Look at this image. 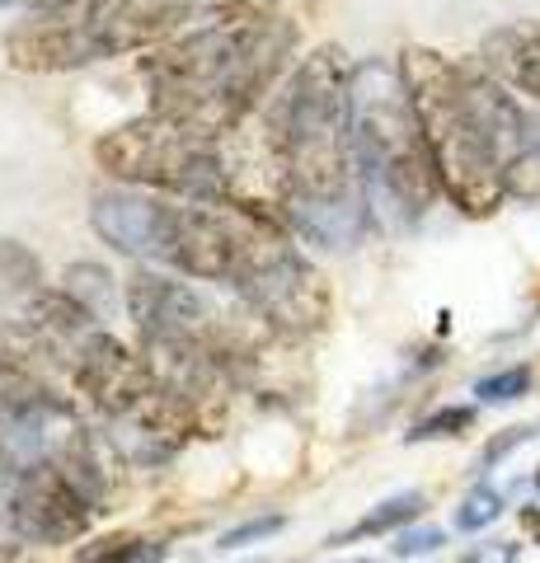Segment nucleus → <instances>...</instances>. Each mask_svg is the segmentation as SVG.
Instances as JSON below:
<instances>
[{
    "mask_svg": "<svg viewBox=\"0 0 540 563\" xmlns=\"http://www.w3.org/2000/svg\"><path fill=\"white\" fill-rule=\"evenodd\" d=\"M296 38L301 33L273 0H235L212 10V24L142 62L151 113L198 136L240 132V122L283 85Z\"/></svg>",
    "mask_w": 540,
    "mask_h": 563,
    "instance_id": "1",
    "label": "nucleus"
},
{
    "mask_svg": "<svg viewBox=\"0 0 540 563\" xmlns=\"http://www.w3.org/2000/svg\"><path fill=\"white\" fill-rule=\"evenodd\" d=\"M353 62L339 43L316 47L268 103V141L287 198L334 202L357 192L353 161Z\"/></svg>",
    "mask_w": 540,
    "mask_h": 563,
    "instance_id": "2",
    "label": "nucleus"
},
{
    "mask_svg": "<svg viewBox=\"0 0 540 563\" xmlns=\"http://www.w3.org/2000/svg\"><path fill=\"white\" fill-rule=\"evenodd\" d=\"M353 161L372 217L381 211V217L409 225L442 198L438 165L428 155L399 62L372 57L353 70Z\"/></svg>",
    "mask_w": 540,
    "mask_h": 563,
    "instance_id": "3",
    "label": "nucleus"
},
{
    "mask_svg": "<svg viewBox=\"0 0 540 563\" xmlns=\"http://www.w3.org/2000/svg\"><path fill=\"white\" fill-rule=\"evenodd\" d=\"M399 70H405V90L414 99L428 155L438 165L442 198H451V207L470 221L494 217L508 188H503V165L480 128L475 103H470L465 66L447 62L432 47H405Z\"/></svg>",
    "mask_w": 540,
    "mask_h": 563,
    "instance_id": "4",
    "label": "nucleus"
},
{
    "mask_svg": "<svg viewBox=\"0 0 540 563\" xmlns=\"http://www.w3.org/2000/svg\"><path fill=\"white\" fill-rule=\"evenodd\" d=\"M194 10L198 0H52L5 33V57L14 70L33 76L80 70L155 47Z\"/></svg>",
    "mask_w": 540,
    "mask_h": 563,
    "instance_id": "5",
    "label": "nucleus"
},
{
    "mask_svg": "<svg viewBox=\"0 0 540 563\" xmlns=\"http://www.w3.org/2000/svg\"><path fill=\"white\" fill-rule=\"evenodd\" d=\"M95 161L118 184L169 192L179 202H250L245 165L231 136H198L155 113L103 132Z\"/></svg>",
    "mask_w": 540,
    "mask_h": 563,
    "instance_id": "6",
    "label": "nucleus"
},
{
    "mask_svg": "<svg viewBox=\"0 0 540 563\" xmlns=\"http://www.w3.org/2000/svg\"><path fill=\"white\" fill-rule=\"evenodd\" d=\"M231 287L245 296L250 314H258L268 329L287 333V339H310L334 314L329 282L291 244V225L264 207H245V217H240V254Z\"/></svg>",
    "mask_w": 540,
    "mask_h": 563,
    "instance_id": "7",
    "label": "nucleus"
},
{
    "mask_svg": "<svg viewBox=\"0 0 540 563\" xmlns=\"http://www.w3.org/2000/svg\"><path fill=\"white\" fill-rule=\"evenodd\" d=\"M99 507L57 461H33L14 484V526L24 544H71L95 526Z\"/></svg>",
    "mask_w": 540,
    "mask_h": 563,
    "instance_id": "8",
    "label": "nucleus"
},
{
    "mask_svg": "<svg viewBox=\"0 0 540 563\" xmlns=\"http://www.w3.org/2000/svg\"><path fill=\"white\" fill-rule=\"evenodd\" d=\"M174 211H179V202L123 184V188H99L90 198V225L118 254L165 263L174 240Z\"/></svg>",
    "mask_w": 540,
    "mask_h": 563,
    "instance_id": "9",
    "label": "nucleus"
},
{
    "mask_svg": "<svg viewBox=\"0 0 540 563\" xmlns=\"http://www.w3.org/2000/svg\"><path fill=\"white\" fill-rule=\"evenodd\" d=\"M128 314L136 324L142 347H169V343H198L217 329L212 310L202 296L179 277L165 273H136L128 282Z\"/></svg>",
    "mask_w": 540,
    "mask_h": 563,
    "instance_id": "10",
    "label": "nucleus"
},
{
    "mask_svg": "<svg viewBox=\"0 0 540 563\" xmlns=\"http://www.w3.org/2000/svg\"><path fill=\"white\" fill-rule=\"evenodd\" d=\"M66 376H71L76 395L90 399L103 418L132 413L136 404L155 390V376H151L146 357H142V352H132L128 343H118L109 329L95 333V343L80 352L76 366Z\"/></svg>",
    "mask_w": 540,
    "mask_h": 563,
    "instance_id": "11",
    "label": "nucleus"
},
{
    "mask_svg": "<svg viewBox=\"0 0 540 563\" xmlns=\"http://www.w3.org/2000/svg\"><path fill=\"white\" fill-rule=\"evenodd\" d=\"M283 221L291 225V235H301L310 244H324V250H353L372 225V202L362 198V188L348 192V198H334V202L287 198Z\"/></svg>",
    "mask_w": 540,
    "mask_h": 563,
    "instance_id": "12",
    "label": "nucleus"
},
{
    "mask_svg": "<svg viewBox=\"0 0 540 563\" xmlns=\"http://www.w3.org/2000/svg\"><path fill=\"white\" fill-rule=\"evenodd\" d=\"M480 66L498 76L508 90L531 95L540 103V24L536 20H517L494 29L480 47Z\"/></svg>",
    "mask_w": 540,
    "mask_h": 563,
    "instance_id": "13",
    "label": "nucleus"
},
{
    "mask_svg": "<svg viewBox=\"0 0 540 563\" xmlns=\"http://www.w3.org/2000/svg\"><path fill=\"white\" fill-rule=\"evenodd\" d=\"M423 507H428V498L418 488H409V493H395V498H386V503H376L367 517L362 521H353L348 531H339L329 544H353V540H372V536H390V531H405L409 521H418L423 517Z\"/></svg>",
    "mask_w": 540,
    "mask_h": 563,
    "instance_id": "14",
    "label": "nucleus"
},
{
    "mask_svg": "<svg viewBox=\"0 0 540 563\" xmlns=\"http://www.w3.org/2000/svg\"><path fill=\"white\" fill-rule=\"evenodd\" d=\"M43 287V258L20 240L0 235V301H33Z\"/></svg>",
    "mask_w": 540,
    "mask_h": 563,
    "instance_id": "15",
    "label": "nucleus"
},
{
    "mask_svg": "<svg viewBox=\"0 0 540 563\" xmlns=\"http://www.w3.org/2000/svg\"><path fill=\"white\" fill-rule=\"evenodd\" d=\"M62 291L71 296V301H80L99 324L109 320L113 306H118L113 301V273L103 268V263H71L66 277H62Z\"/></svg>",
    "mask_w": 540,
    "mask_h": 563,
    "instance_id": "16",
    "label": "nucleus"
},
{
    "mask_svg": "<svg viewBox=\"0 0 540 563\" xmlns=\"http://www.w3.org/2000/svg\"><path fill=\"white\" fill-rule=\"evenodd\" d=\"M76 563H165V544L142 536H103L95 544H85Z\"/></svg>",
    "mask_w": 540,
    "mask_h": 563,
    "instance_id": "17",
    "label": "nucleus"
},
{
    "mask_svg": "<svg viewBox=\"0 0 540 563\" xmlns=\"http://www.w3.org/2000/svg\"><path fill=\"white\" fill-rule=\"evenodd\" d=\"M475 404H447V409L428 413L423 422H414V432H405L409 442H442V437H465L475 428Z\"/></svg>",
    "mask_w": 540,
    "mask_h": 563,
    "instance_id": "18",
    "label": "nucleus"
},
{
    "mask_svg": "<svg viewBox=\"0 0 540 563\" xmlns=\"http://www.w3.org/2000/svg\"><path fill=\"white\" fill-rule=\"evenodd\" d=\"M498 517H503V498H498V488L475 484V488L465 493L461 512H456V531H484V526H494Z\"/></svg>",
    "mask_w": 540,
    "mask_h": 563,
    "instance_id": "19",
    "label": "nucleus"
},
{
    "mask_svg": "<svg viewBox=\"0 0 540 563\" xmlns=\"http://www.w3.org/2000/svg\"><path fill=\"white\" fill-rule=\"evenodd\" d=\"M475 395H480V404H513L521 395H531V366H508V372L480 376Z\"/></svg>",
    "mask_w": 540,
    "mask_h": 563,
    "instance_id": "20",
    "label": "nucleus"
},
{
    "mask_svg": "<svg viewBox=\"0 0 540 563\" xmlns=\"http://www.w3.org/2000/svg\"><path fill=\"white\" fill-rule=\"evenodd\" d=\"M531 437H540V422H517V428H503L498 437H489V446L480 451V470H494V465H503L508 455L517 451V446H527Z\"/></svg>",
    "mask_w": 540,
    "mask_h": 563,
    "instance_id": "21",
    "label": "nucleus"
},
{
    "mask_svg": "<svg viewBox=\"0 0 540 563\" xmlns=\"http://www.w3.org/2000/svg\"><path fill=\"white\" fill-rule=\"evenodd\" d=\"M273 531H283V512H268V517H250V521H240L231 526L221 540H217V550H240V544H254V540H264Z\"/></svg>",
    "mask_w": 540,
    "mask_h": 563,
    "instance_id": "22",
    "label": "nucleus"
},
{
    "mask_svg": "<svg viewBox=\"0 0 540 563\" xmlns=\"http://www.w3.org/2000/svg\"><path fill=\"white\" fill-rule=\"evenodd\" d=\"M447 536L438 531V526H405V531H395V544L390 550L399 559H414V554H432V550H442Z\"/></svg>",
    "mask_w": 540,
    "mask_h": 563,
    "instance_id": "23",
    "label": "nucleus"
},
{
    "mask_svg": "<svg viewBox=\"0 0 540 563\" xmlns=\"http://www.w3.org/2000/svg\"><path fill=\"white\" fill-rule=\"evenodd\" d=\"M0 5H24V0H0ZM47 5H52V0H47Z\"/></svg>",
    "mask_w": 540,
    "mask_h": 563,
    "instance_id": "24",
    "label": "nucleus"
},
{
    "mask_svg": "<svg viewBox=\"0 0 540 563\" xmlns=\"http://www.w3.org/2000/svg\"><path fill=\"white\" fill-rule=\"evenodd\" d=\"M536 488H540V470H536Z\"/></svg>",
    "mask_w": 540,
    "mask_h": 563,
    "instance_id": "25",
    "label": "nucleus"
},
{
    "mask_svg": "<svg viewBox=\"0 0 540 563\" xmlns=\"http://www.w3.org/2000/svg\"><path fill=\"white\" fill-rule=\"evenodd\" d=\"M362 563H367V559H362Z\"/></svg>",
    "mask_w": 540,
    "mask_h": 563,
    "instance_id": "26",
    "label": "nucleus"
},
{
    "mask_svg": "<svg viewBox=\"0 0 540 563\" xmlns=\"http://www.w3.org/2000/svg\"><path fill=\"white\" fill-rule=\"evenodd\" d=\"M536 540H540V536H536Z\"/></svg>",
    "mask_w": 540,
    "mask_h": 563,
    "instance_id": "27",
    "label": "nucleus"
}]
</instances>
